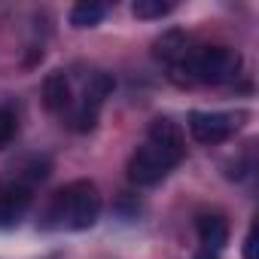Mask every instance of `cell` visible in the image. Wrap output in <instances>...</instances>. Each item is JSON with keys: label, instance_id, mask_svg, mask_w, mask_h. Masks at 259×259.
Listing matches in <instances>:
<instances>
[{"label": "cell", "instance_id": "277c9868", "mask_svg": "<svg viewBox=\"0 0 259 259\" xmlns=\"http://www.w3.org/2000/svg\"><path fill=\"white\" fill-rule=\"evenodd\" d=\"M244 122H247V110H192L186 116L189 135L204 147L229 141Z\"/></svg>", "mask_w": 259, "mask_h": 259}, {"label": "cell", "instance_id": "8fae6325", "mask_svg": "<svg viewBox=\"0 0 259 259\" xmlns=\"http://www.w3.org/2000/svg\"><path fill=\"white\" fill-rule=\"evenodd\" d=\"M16 132H19V116L10 107H0V150L13 144Z\"/></svg>", "mask_w": 259, "mask_h": 259}, {"label": "cell", "instance_id": "30bf717a", "mask_svg": "<svg viewBox=\"0 0 259 259\" xmlns=\"http://www.w3.org/2000/svg\"><path fill=\"white\" fill-rule=\"evenodd\" d=\"M174 13V4L171 0H135L132 4V16L135 19H144V22H153V19H162Z\"/></svg>", "mask_w": 259, "mask_h": 259}, {"label": "cell", "instance_id": "7c38bea8", "mask_svg": "<svg viewBox=\"0 0 259 259\" xmlns=\"http://www.w3.org/2000/svg\"><path fill=\"white\" fill-rule=\"evenodd\" d=\"M244 259H256V226H250L244 238Z\"/></svg>", "mask_w": 259, "mask_h": 259}, {"label": "cell", "instance_id": "9c48e42d", "mask_svg": "<svg viewBox=\"0 0 259 259\" xmlns=\"http://www.w3.org/2000/svg\"><path fill=\"white\" fill-rule=\"evenodd\" d=\"M104 16H107V4H101V0H79V4L70 10V25L76 31H85V28L101 25Z\"/></svg>", "mask_w": 259, "mask_h": 259}, {"label": "cell", "instance_id": "3957f363", "mask_svg": "<svg viewBox=\"0 0 259 259\" xmlns=\"http://www.w3.org/2000/svg\"><path fill=\"white\" fill-rule=\"evenodd\" d=\"M183 156H186L183 150H171V147H162L156 141H147L128 159V168H125L128 180L135 186H156L183 162Z\"/></svg>", "mask_w": 259, "mask_h": 259}, {"label": "cell", "instance_id": "4fadbf2b", "mask_svg": "<svg viewBox=\"0 0 259 259\" xmlns=\"http://www.w3.org/2000/svg\"><path fill=\"white\" fill-rule=\"evenodd\" d=\"M195 259H220V253H210V250H198Z\"/></svg>", "mask_w": 259, "mask_h": 259}, {"label": "cell", "instance_id": "8992f818", "mask_svg": "<svg viewBox=\"0 0 259 259\" xmlns=\"http://www.w3.org/2000/svg\"><path fill=\"white\" fill-rule=\"evenodd\" d=\"M195 235H198L201 250L220 253L226 247V241H229V223L220 213H198L195 217Z\"/></svg>", "mask_w": 259, "mask_h": 259}, {"label": "cell", "instance_id": "6da1fadb", "mask_svg": "<svg viewBox=\"0 0 259 259\" xmlns=\"http://www.w3.org/2000/svg\"><path fill=\"white\" fill-rule=\"evenodd\" d=\"M101 217V192L92 180H73L67 186H61L46 213H43V226L46 229H67V232H85L98 223Z\"/></svg>", "mask_w": 259, "mask_h": 259}, {"label": "cell", "instance_id": "5b68a950", "mask_svg": "<svg viewBox=\"0 0 259 259\" xmlns=\"http://www.w3.org/2000/svg\"><path fill=\"white\" fill-rule=\"evenodd\" d=\"M34 201V186L22 177L0 180V229H16Z\"/></svg>", "mask_w": 259, "mask_h": 259}, {"label": "cell", "instance_id": "52a82bcc", "mask_svg": "<svg viewBox=\"0 0 259 259\" xmlns=\"http://www.w3.org/2000/svg\"><path fill=\"white\" fill-rule=\"evenodd\" d=\"M43 104L49 113H64L67 107H73V85L64 70H52L43 79Z\"/></svg>", "mask_w": 259, "mask_h": 259}, {"label": "cell", "instance_id": "7a4b0ae2", "mask_svg": "<svg viewBox=\"0 0 259 259\" xmlns=\"http://www.w3.org/2000/svg\"><path fill=\"white\" fill-rule=\"evenodd\" d=\"M241 67H244V58L238 49L204 46V49H192L180 64L168 70L177 85H223V82L238 79Z\"/></svg>", "mask_w": 259, "mask_h": 259}, {"label": "cell", "instance_id": "ba28073f", "mask_svg": "<svg viewBox=\"0 0 259 259\" xmlns=\"http://www.w3.org/2000/svg\"><path fill=\"white\" fill-rule=\"evenodd\" d=\"M189 52H192V49H189V37H186L183 31H165V34L153 43V55H156L162 64H168V67L180 64Z\"/></svg>", "mask_w": 259, "mask_h": 259}]
</instances>
